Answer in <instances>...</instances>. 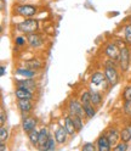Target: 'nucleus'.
I'll return each mask as SVG.
<instances>
[{
	"label": "nucleus",
	"mask_w": 131,
	"mask_h": 151,
	"mask_svg": "<svg viewBox=\"0 0 131 151\" xmlns=\"http://www.w3.org/2000/svg\"><path fill=\"white\" fill-rule=\"evenodd\" d=\"M105 74H106V78L109 82V84L114 86L118 82V72L115 70V63L108 61L106 63V70H105Z\"/></svg>",
	"instance_id": "1"
},
{
	"label": "nucleus",
	"mask_w": 131,
	"mask_h": 151,
	"mask_svg": "<svg viewBox=\"0 0 131 151\" xmlns=\"http://www.w3.org/2000/svg\"><path fill=\"white\" fill-rule=\"evenodd\" d=\"M17 28L23 33H34L36 29H38V21L32 20V18H28V20L18 23Z\"/></svg>",
	"instance_id": "2"
},
{
	"label": "nucleus",
	"mask_w": 131,
	"mask_h": 151,
	"mask_svg": "<svg viewBox=\"0 0 131 151\" xmlns=\"http://www.w3.org/2000/svg\"><path fill=\"white\" fill-rule=\"evenodd\" d=\"M119 63H120V68L123 71H126L129 68L130 65V51L127 48L123 46L120 50V56H119Z\"/></svg>",
	"instance_id": "3"
},
{
	"label": "nucleus",
	"mask_w": 131,
	"mask_h": 151,
	"mask_svg": "<svg viewBox=\"0 0 131 151\" xmlns=\"http://www.w3.org/2000/svg\"><path fill=\"white\" fill-rule=\"evenodd\" d=\"M16 12L23 17H32L36 12V7L33 5H20L16 7Z\"/></svg>",
	"instance_id": "4"
},
{
	"label": "nucleus",
	"mask_w": 131,
	"mask_h": 151,
	"mask_svg": "<svg viewBox=\"0 0 131 151\" xmlns=\"http://www.w3.org/2000/svg\"><path fill=\"white\" fill-rule=\"evenodd\" d=\"M69 110H70V113L73 116H79V117H83L85 115V111H84V107H83V104L73 100L70 101L69 104Z\"/></svg>",
	"instance_id": "5"
},
{
	"label": "nucleus",
	"mask_w": 131,
	"mask_h": 151,
	"mask_svg": "<svg viewBox=\"0 0 131 151\" xmlns=\"http://www.w3.org/2000/svg\"><path fill=\"white\" fill-rule=\"evenodd\" d=\"M106 54L109 59L112 60H118L119 56H120V50L118 49V46L115 44H108L107 48H106Z\"/></svg>",
	"instance_id": "6"
},
{
	"label": "nucleus",
	"mask_w": 131,
	"mask_h": 151,
	"mask_svg": "<svg viewBox=\"0 0 131 151\" xmlns=\"http://www.w3.org/2000/svg\"><path fill=\"white\" fill-rule=\"evenodd\" d=\"M35 126H36V119L35 118L29 117V118L23 119L22 127H23V130L26 132V133H31L33 129H35Z\"/></svg>",
	"instance_id": "7"
},
{
	"label": "nucleus",
	"mask_w": 131,
	"mask_h": 151,
	"mask_svg": "<svg viewBox=\"0 0 131 151\" xmlns=\"http://www.w3.org/2000/svg\"><path fill=\"white\" fill-rule=\"evenodd\" d=\"M97 147L100 151H108L110 149V143L107 138V135H102L97 140Z\"/></svg>",
	"instance_id": "8"
},
{
	"label": "nucleus",
	"mask_w": 131,
	"mask_h": 151,
	"mask_svg": "<svg viewBox=\"0 0 131 151\" xmlns=\"http://www.w3.org/2000/svg\"><path fill=\"white\" fill-rule=\"evenodd\" d=\"M16 96L18 99H27V100H31L33 98V94L32 90L28 89V88H18L16 90Z\"/></svg>",
	"instance_id": "9"
},
{
	"label": "nucleus",
	"mask_w": 131,
	"mask_h": 151,
	"mask_svg": "<svg viewBox=\"0 0 131 151\" xmlns=\"http://www.w3.org/2000/svg\"><path fill=\"white\" fill-rule=\"evenodd\" d=\"M67 134H68V132L66 129V127H60L57 130H56V134H55L56 141L60 144H63L66 141V139H67Z\"/></svg>",
	"instance_id": "10"
},
{
	"label": "nucleus",
	"mask_w": 131,
	"mask_h": 151,
	"mask_svg": "<svg viewBox=\"0 0 131 151\" xmlns=\"http://www.w3.org/2000/svg\"><path fill=\"white\" fill-rule=\"evenodd\" d=\"M28 43H29L31 46H33V48H39V46L43 44V40H41L40 35L29 33V35H28Z\"/></svg>",
	"instance_id": "11"
},
{
	"label": "nucleus",
	"mask_w": 131,
	"mask_h": 151,
	"mask_svg": "<svg viewBox=\"0 0 131 151\" xmlns=\"http://www.w3.org/2000/svg\"><path fill=\"white\" fill-rule=\"evenodd\" d=\"M106 74L103 73H101V72H96V73H93L92 74V77H91V83L92 84H95V86H101L102 83H105L106 81Z\"/></svg>",
	"instance_id": "12"
},
{
	"label": "nucleus",
	"mask_w": 131,
	"mask_h": 151,
	"mask_svg": "<svg viewBox=\"0 0 131 151\" xmlns=\"http://www.w3.org/2000/svg\"><path fill=\"white\" fill-rule=\"evenodd\" d=\"M64 127H66V129H67L68 134H70V135H73L74 133H75V130H77L75 124H74V121L70 117H66L64 118Z\"/></svg>",
	"instance_id": "13"
},
{
	"label": "nucleus",
	"mask_w": 131,
	"mask_h": 151,
	"mask_svg": "<svg viewBox=\"0 0 131 151\" xmlns=\"http://www.w3.org/2000/svg\"><path fill=\"white\" fill-rule=\"evenodd\" d=\"M119 137H120V134H119V132L117 129H110L108 132V134H107V138L109 140L110 145H117L118 140H119Z\"/></svg>",
	"instance_id": "14"
},
{
	"label": "nucleus",
	"mask_w": 131,
	"mask_h": 151,
	"mask_svg": "<svg viewBox=\"0 0 131 151\" xmlns=\"http://www.w3.org/2000/svg\"><path fill=\"white\" fill-rule=\"evenodd\" d=\"M49 139H50V137H49L48 129L43 128V129L39 132V141H38V145L41 147L43 145H45V143H46V141H48Z\"/></svg>",
	"instance_id": "15"
},
{
	"label": "nucleus",
	"mask_w": 131,
	"mask_h": 151,
	"mask_svg": "<svg viewBox=\"0 0 131 151\" xmlns=\"http://www.w3.org/2000/svg\"><path fill=\"white\" fill-rule=\"evenodd\" d=\"M18 107H20V110L22 112H29L32 110V104L27 99H20V101H18Z\"/></svg>",
	"instance_id": "16"
},
{
	"label": "nucleus",
	"mask_w": 131,
	"mask_h": 151,
	"mask_svg": "<svg viewBox=\"0 0 131 151\" xmlns=\"http://www.w3.org/2000/svg\"><path fill=\"white\" fill-rule=\"evenodd\" d=\"M84 107V111H85V115L89 117V118H92L93 116H95V109H93L92 106V102H89V104H84L83 105Z\"/></svg>",
	"instance_id": "17"
},
{
	"label": "nucleus",
	"mask_w": 131,
	"mask_h": 151,
	"mask_svg": "<svg viewBox=\"0 0 131 151\" xmlns=\"http://www.w3.org/2000/svg\"><path fill=\"white\" fill-rule=\"evenodd\" d=\"M17 74H21V76H24V77H28V78H32L35 76V71L34 70H31V68H18L16 71Z\"/></svg>",
	"instance_id": "18"
},
{
	"label": "nucleus",
	"mask_w": 131,
	"mask_h": 151,
	"mask_svg": "<svg viewBox=\"0 0 131 151\" xmlns=\"http://www.w3.org/2000/svg\"><path fill=\"white\" fill-rule=\"evenodd\" d=\"M17 87H18V88H28V89L32 90V89L35 87V84H34L33 81L26 79V81H18V82H17Z\"/></svg>",
	"instance_id": "19"
},
{
	"label": "nucleus",
	"mask_w": 131,
	"mask_h": 151,
	"mask_svg": "<svg viewBox=\"0 0 131 151\" xmlns=\"http://www.w3.org/2000/svg\"><path fill=\"white\" fill-rule=\"evenodd\" d=\"M56 149V144H55V140L53 139H49L48 141L45 143V145H43L41 146V150H44V151H52V150H55Z\"/></svg>",
	"instance_id": "20"
},
{
	"label": "nucleus",
	"mask_w": 131,
	"mask_h": 151,
	"mask_svg": "<svg viewBox=\"0 0 131 151\" xmlns=\"http://www.w3.org/2000/svg\"><path fill=\"white\" fill-rule=\"evenodd\" d=\"M90 95H91V102L93 104V105H100V104H101V100H102L101 94L97 93V91H91V93H90Z\"/></svg>",
	"instance_id": "21"
},
{
	"label": "nucleus",
	"mask_w": 131,
	"mask_h": 151,
	"mask_svg": "<svg viewBox=\"0 0 131 151\" xmlns=\"http://www.w3.org/2000/svg\"><path fill=\"white\" fill-rule=\"evenodd\" d=\"M120 137H121V139H123V141L129 143V141L131 140V129L130 128L123 129V130H121V133H120Z\"/></svg>",
	"instance_id": "22"
},
{
	"label": "nucleus",
	"mask_w": 131,
	"mask_h": 151,
	"mask_svg": "<svg viewBox=\"0 0 131 151\" xmlns=\"http://www.w3.org/2000/svg\"><path fill=\"white\" fill-rule=\"evenodd\" d=\"M29 135V140L32 141L33 145H38V141H39V132H36L35 129H33L31 133H28Z\"/></svg>",
	"instance_id": "23"
},
{
	"label": "nucleus",
	"mask_w": 131,
	"mask_h": 151,
	"mask_svg": "<svg viewBox=\"0 0 131 151\" xmlns=\"http://www.w3.org/2000/svg\"><path fill=\"white\" fill-rule=\"evenodd\" d=\"M73 121H74V124H75L77 130H80L83 128V123H81V117L79 116H73Z\"/></svg>",
	"instance_id": "24"
},
{
	"label": "nucleus",
	"mask_w": 131,
	"mask_h": 151,
	"mask_svg": "<svg viewBox=\"0 0 131 151\" xmlns=\"http://www.w3.org/2000/svg\"><path fill=\"white\" fill-rule=\"evenodd\" d=\"M7 139V129L1 126V129H0V140H1V143H5V140Z\"/></svg>",
	"instance_id": "25"
},
{
	"label": "nucleus",
	"mask_w": 131,
	"mask_h": 151,
	"mask_svg": "<svg viewBox=\"0 0 131 151\" xmlns=\"http://www.w3.org/2000/svg\"><path fill=\"white\" fill-rule=\"evenodd\" d=\"M27 65V68H31V70H34V68H39L40 67V63L38 61H29V62H26Z\"/></svg>",
	"instance_id": "26"
},
{
	"label": "nucleus",
	"mask_w": 131,
	"mask_h": 151,
	"mask_svg": "<svg viewBox=\"0 0 131 151\" xmlns=\"http://www.w3.org/2000/svg\"><path fill=\"white\" fill-rule=\"evenodd\" d=\"M125 38H126L127 43L131 44V24H127L125 27Z\"/></svg>",
	"instance_id": "27"
},
{
	"label": "nucleus",
	"mask_w": 131,
	"mask_h": 151,
	"mask_svg": "<svg viewBox=\"0 0 131 151\" xmlns=\"http://www.w3.org/2000/svg\"><path fill=\"white\" fill-rule=\"evenodd\" d=\"M115 151H126L127 150V143H121V144H117L115 147H114Z\"/></svg>",
	"instance_id": "28"
},
{
	"label": "nucleus",
	"mask_w": 131,
	"mask_h": 151,
	"mask_svg": "<svg viewBox=\"0 0 131 151\" xmlns=\"http://www.w3.org/2000/svg\"><path fill=\"white\" fill-rule=\"evenodd\" d=\"M124 111L127 116H131V100H126L124 105Z\"/></svg>",
	"instance_id": "29"
},
{
	"label": "nucleus",
	"mask_w": 131,
	"mask_h": 151,
	"mask_svg": "<svg viewBox=\"0 0 131 151\" xmlns=\"http://www.w3.org/2000/svg\"><path fill=\"white\" fill-rule=\"evenodd\" d=\"M95 145H93V144H91V143H88V144H85V145H84L83 146V150L84 151H95Z\"/></svg>",
	"instance_id": "30"
},
{
	"label": "nucleus",
	"mask_w": 131,
	"mask_h": 151,
	"mask_svg": "<svg viewBox=\"0 0 131 151\" xmlns=\"http://www.w3.org/2000/svg\"><path fill=\"white\" fill-rule=\"evenodd\" d=\"M124 99H125V100H131V86L127 87V88L124 90Z\"/></svg>",
	"instance_id": "31"
},
{
	"label": "nucleus",
	"mask_w": 131,
	"mask_h": 151,
	"mask_svg": "<svg viewBox=\"0 0 131 151\" xmlns=\"http://www.w3.org/2000/svg\"><path fill=\"white\" fill-rule=\"evenodd\" d=\"M16 44H17L18 46L23 45V44H24V39H23L22 37H17V38H16Z\"/></svg>",
	"instance_id": "32"
},
{
	"label": "nucleus",
	"mask_w": 131,
	"mask_h": 151,
	"mask_svg": "<svg viewBox=\"0 0 131 151\" xmlns=\"http://www.w3.org/2000/svg\"><path fill=\"white\" fill-rule=\"evenodd\" d=\"M0 123H1V126H4V123H5V115H4L3 110H1V117H0Z\"/></svg>",
	"instance_id": "33"
},
{
	"label": "nucleus",
	"mask_w": 131,
	"mask_h": 151,
	"mask_svg": "<svg viewBox=\"0 0 131 151\" xmlns=\"http://www.w3.org/2000/svg\"><path fill=\"white\" fill-rule=\"evenodd\" d=\"M0 72H1V73H0L1 76H4V74H5V67H4V66H1V68H0Z\"/></svg>",
	"instance_id": "34"
},
{
	"label": "nucleus",
	"mask_w": 131,
	"mask_h": 151,
	"mask_svg": "<svg viewBox=\"0 0 131 151\" xmlns=\"http://www.w3.org/2000/svg\"><path fill=\"white\" fill-rule=\"evenodd\" d=\"M0 150L1 151H5L6 149H5V145H4V143H1V146H0Z\"/></svg>",
	"instance_id": "35"
},
{
	"label": "nucleus",
	"mask_w": 131,
	"mask_h": 151,
	"mask_svg": "<svg viewBox=\"0 0 131 151\" xmlns=\"http://www.w3.org/2000/svg\"><path fill=\"white\" fill-rule=\"evenodd\" d=\"M130 20H131V17H130Z\"/></svg>",
	"instance_id": "36"
},
{
	"label": "nucleus",
	"mask_w": 131,
	"mask_h": 151,
	"mask_svg": "<svg viewBox=\"0 0 131 151\" xmlns=\"http://www.w3.org/2000/svg\"><path fill=\"white\" fill-rule=\"evenodd\" d=\"M3 1H4V0H3Z\"/></svg>",
	"instance_id": "37"
}]
</instances>
